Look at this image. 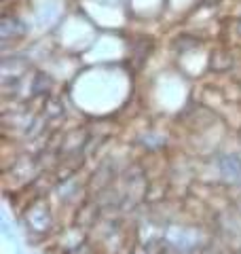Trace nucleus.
<instances>
[{
  "label": "nucleus",
  "mask_w": 241,
  "mask_h": 254,
  "mask_svg": "<svg viewBox=\"0 0 241 254\" xmlns=\"http://www.w3.org/2000/svg\"><path fill=\"white\" fill-rule=\"evenodd\" d=\"M17 254H26V252H17Z\"/></svg>",
  "instance_id": "39448f33"
},
{
  "label": "nucleus",
  "mask_w": 241,
  "mask_h": 254,
  "mask_svg": "<svg viewBox=\"0 0 241 254\" xmlns=\"http://www.w3.org/2000/svg\"><path fill=\"white\" fill-rule=\"evenodd\" d=\"M237 26H239V32H241V19H239V23H237Z\"/></svg>",
  "instance_id": "20e7f679"
},
{
  "label": "nucleus",
  "mask_w": 241,
  "mask_h": 254,
  "mask_svg": "<svg viewBox=\"0 0 241 254\" xmlns=\"http://www.w3.org/2000/svg\"><path fill=\"white\" fill-rule=\"evenodd\" d=\"M26 218L32 231H47L51 225V208L47 205L45 199H36L26 212Z\"/></svg>",
  "instance_id": "f257e3e1"
},
{
  "label": "nucleus",
  "mask_w": 241,
  "mask_h": 254,
  "mask_svg": "<svg viewBox=\"0 0 241 254\" xmlns=\"http://www.w3.org/2000/svg\"><path fill=\"white\" fill-rule=\"evenodd\" d=\"M26 32H28V26L17 17V15H4L2 21H0V36H2V41L21 38Z\"/></svg>",
  "instance_id": "7ed1b4c3"
},
{
  "label": "nucleus",
  "mask_w": 241,
  "mask_h": 254,
  "mask_svg": "<svg viewBox=\"0 0 241 254\" xmlns=\"http://www.w3.org/2000/svg\"><path fill=\"white\" fill-rule=\"evenodd\" d=\"M216 168H218L220 176L227 180V182H233V185H241V159L237 155H220L216 159Z\"/></svg>",
  "instance_id": "f03ea898"
}]
</instances>
